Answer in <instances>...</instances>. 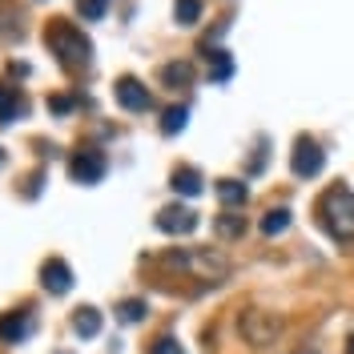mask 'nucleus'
I'll return each mask as SVG.
<instances>
[{
    "label": "nucleus",
    "instance_id": "nucleus-11",
    "mask_svg": "<svg viewBox=\"0 0 354 354\" xmlns=\"http://www.w3.org/2000/svg\"><path fill=\"white\" fill-rule=\"evenodd\" d=\"M205 68H209V81H214V85H225V81L234 77V57H230L225 48H209V44H205Z\"/></svg>",
    "mask_w": 354,
    "mask_h": 354
},
{
    "label": "nucleus",
    "instance_id": "nucleus-14",
    "mask_svg": "<svg viewBox=\"0 0 354 354\" xmlns=\"http://www.w3.org/2000/svg\"><path fill=\"white\" fill-rule=\"evenodd\" d=\"M161 81L169 88H185L194 81V65H189V61H169V65L161 68Z\"/></svg>",
    "mask_w": 354,
    "mask_h": 354
},
{
    "label": "nucleus",
    "instance_id": "nucleus-13",
    "mask_svg": "<svg viewBox=\"0 0 354 354\" xmlns=\"http://www.w3.org/2000/svg\"><path fill=\"white\" fill-rule=\"evenodd\" d=\"M73 330L81 334V338H97V334H101V310L81 306L73 314Z\"/></svg>",
    "mask_w": 354,
    "mask_h": 354
},
{
    "label": "nucleus",
    "instance_id": "nucleus-7",
    "mask_svg": "<svg viewBox=\"0 0 354 354\" xmlns=\"http://www.w3.org/2000/svg\"><path fill=\"white\" fill-rule=\"evenodd\" d=\"M157 230L161 234H194L198 230V214L189 205H165L157 214Z\"/></svg>",
    "mask_w": 354,
    "mask_h": 354
},
{
    "label": "nucleus",
    "instance_id": "nucleus-1",
    "mask_svg": "<svg viewBox=\"0 0 354 354\" xmlns=\"http://www.w3.org/2000/svg\"><path fill=\"white\" fill-rule=\"evenodd\" d=\"M318 218L326 225V234L338 242H351L354 238V194L351 185H330L322 201H318Z\"/></svg>",
    "mask_w": 354,
    "mask_h": 354
},
{
    "label": "nucleus",
    "instance_id": "nucleus-9",
    "mask_svg": "<svg viewBox=\"0 0 354 354\" xmlns=\"http://www.w3.org/2000/svg\"><path fill=\"white\" fill-rule=\"evenodd\" d=\"M41 286L48 290V294H68V290H73V270H68V262L48 258V262L41 266Z\"/></svg>",
    "mask_w": 354,
    "mask_h": 354
},
{
    "label": "nucleus",
    "instance_id": "nucleus-17",
    "mask_svg": "<svg viewBox=\"0 0 354 354\" xmlns=\"http://www.w3.org/2000/svg\"><path fill=\"white\" fill-rule=\"evenodd\" d=\"M290 230V209H270L262 218V234L266 238H278V234H286Z\"/></svg>",
    "mask_w": 354,
    "mask_h": 354
},
{
    "label": "nucleus",
    "instance_id": "nucleus-19",
    "mask_svg": "<svg viewBox=\"0 0 354 354\" xmlns=\"http://www.w3.org/2000/svg\"><path fill=\"white\" fill-rule=\"evenodd\" d=\"M185 121H189V109L185 105H174V109H165V117H161V133L174 137V133L185 129Z\"/></svg>",
    "mask_w": 354,
    "mask_h": 354
},
{
    "label": "nucleus",
    "instance_id": "nucleus-4",
    "mask_svg": "<svg viewBox=\"0 0 354 354\" xmlns=\"http://www.w3.org/2000/svg\"><path fill=\"white\" fill-rule=\"evenodd\" d=\"M68 177L81 181V185H97L105 177V153L101 149H81V153L68 157Z\"/></svg>",
    "mask_w": 354,
    "mask_h": 354
},
{
    "label": "nucleus",
    "instance_id": "nucleus-24",
    "mask_svg": "<svg viewBox=\"0 0 354 354\" xmlns=\"http://www.w3.org/2000/svg\"><path fill=\"white\" fill-rule=\"evenodd\" d=\"M73 105H77L73 97H48V109H53V113H68Z\"/></svg>",
    "mask_w": 354,
    "mask_h": 354
},
{
    "label": "nucleus",
    "instance_id": "nucleus-27",
    "mask_svg": "<svg viewBox=\"0 0 354 354\" xmlns=\"http://www.w3.org/2000/svg\"><path fill=\"white\" fill-rule=\"evenodd\" d=\"M57 354H68V351H57Z\"/></svg>",
    "mask_w": 354,
    "mask_h": 354
},
{
    "label": "nucleus",
    "instance_id": "nucleus-21",
    "mask_svg": "<svg viewBox=\"0 0 354 354\" xmlns=\"http://www.w3.org/2000/svg\"><path fill=\"white\" fill-rule=\"evenodd\" d=\"M145 314H149V306H145L141 298H129V302H121V306H117V318H121V322H141Z\"/></svg>",
    "mask_w": 354,
    "mask_h": 354
},
{
    "label": "nucleus",
    "instance_id": "nucleus-6",
    "mask_svg": "<svg viewBox=\"0 0 354 354\" xmlns=\"http://www.w3.org/2000/svg\"><path fill=\"white\" fill-rule=\"evenodd\" d=\"M169 262L177 266H194L201 278H214V282H221L225 274H230V262L221 258V254H209V250H198V254H189V258H181V254H174Z\"/></svg>",
    "mask_w": 354,
    "mask_h": 354
},
{
    "label": "nucleus",
    "instance_id": "nucleus-22",
    "mask_svg": "<svg viewBox=\"0 0 354 354\" xmlns=\"http://www.w3.org/2000/svg\"><path fill=\"white\" fill-rule=\"evenodd\" d=\"M105 4H109V0H77V8H81L85 21H101V17H105Z\"/></svg>",
    "mask_w": 354,
    "mask_h": 354
},
{
    "label": "nucleus",
    "instance_id": "nucleus-3",
    "mask_svg": "<svg viewBox=\"0 0 354 354\" xmlns=\"http://www.w3.org/2000/svg\"><path fill=\"white\" fill-rule=\"evenodd\" d=\"M242 334L250 346H270L282 334V318H274L270 310H250L242 318Z\"/></svg>",
    "mask_w": 354,
    "mask_h": 354
},
{
    "label": "nucleus",
    "instance_id": "nucleus-5",
    "mask_svg": "<svg viewBox=\"0 0 354 354\" xmlns=\"http://www.w3.org/2000/svg\"><path fill=\"white\" fill-rule=\"evenodd\" d=\"M322 165H326V153L318 149V141L298 137L294 157H290V169H294V177H318V174H322Z\"/></svg>",
    "mask_w": 354,
    "mask_h": 354
},
{
    "label": "nucleus",
    "instance_id": "nucleus-16",
    "mask_svg": "<svg viewBox=\"0 0 354 354\" xmlns=\"http://www.w3.org/2000/svg\"><path fill=\"white\" fill-rule=\"evenodd\" d=\"M174 21L181 28H194L201 21V0H174Z\"/></svg>",
    "mask_w": 354,
    "mask_h": 354
},
{
    "label": "nucleus",
    "instance_id": "nucleus-23",
    "mask_svg": "<svg viewBox=\"0 0 354 354\" xmlns=\"http://www.w3.org/2000/svg\"><path fill=\"white\" fill-rule=\"evenodd\" d=\"M149 354H185V351L177 346L174 338H157V342H153V351H149Z\"/></svg>",
    "mask_w": 354,
    "mask_h": 354
},
{
    "label": "nucleus",
    "instance_id": "nucleus-18",
    "mask_svg": "<svg viewBox=\"0 0 354 354\" xmlns=\"http://www.w3.org/2000/svg\"><path fill=\"white\" fill-rule=\"evenodd\" d=\"M21 113H24V101L8 85H0V121H12V117H21Z\"/></svg>",
    "mask_w": 354,
    "mask_h": 354
},
{
    "label": "nucleus",
    "instance_id": "nucleus-10",
    "mask_svg": "<svg viewBox=\"0 0 354 354\" xmlns=\"http://www.w3.org/2000/svg\"><path fill=\"white\" fill-rule=\"evenodd\" d=\"M32 334V314L28 310H12V314H4L0 318V342H8V346H17Z\"/></svg>",
    "mask_w": 354,
    "mask_h": 354
},
{
    "label": "nucleus",
    "instance_id": "nucleus-20",
    "mask_svg": "<svg viewBox=\"0 0 354 354\" xmlns=\"http://www.w3.org/2000/svg\"><path fill=\"white\" fill-rule=\"evenodd\" d=\"M218 234L221 238H242L245 234V218L242 214H221L218 218Z\"/></svg>",
    "mask_w": 354,
    "mask_h": 354
},
{
    "label": "nucleus",
    "instance_id": "nucleus-8",
    "mask_svg": "<svg viewBox=\"0 0 354 354\" xmlns=\"http://www.w3.org/2000/svg\"><path fill=\"white\" fill-rule=\"evenodd\" d=\"M117 101H121V109H129V113H145L153 105L149 88L141 85L137 77H121V81H117Z\"/></svg>",
    "mask_w": 354,
    "mask_h": 354
},
{
    "label": "nucleus",
    "instance_id": "nucleus-26",
    "mask_svg": "<svg viewBox=\"0 0 354 354\" xmlns=\"http://www.w3.org/2000/svg\"><path fill=\"white\" fill-rule=\"evenodd\" d=\"M0 165H4V149H0Z\"/></svg>",
    "mask_w": 354,
    "mask_h": 354
},
{
    "label": "nucleus",
    "instance_id": "nucleus-2",
    "mask_svg": "<svg viewBox=\"0 0 354 354\" xmlns=\"http://www.w3.org/2000/svg\"><path fill=\"white\" fill-rule=\"evenodd\" d=\"M44 44L57 53V61L65 68H85L88 65V53H93V44L81 37V28L77 24H53L48 32H44Z\"/></svg>",
    "mask_w": 354,
    "mask_h": 354
},
{
    "label": "nucleus",
    "instance_id": "nucleus-15",
    "mask_svg": "<svg viewBox=\"0 0 354 354\" xmlns=\"http://www.w3.org/2000/svg\"><path fill=\"white\" fill-rule=\"evenodd\" d=\"M218 198H221V205H245V198H250V189H245V181H234V177H221V181H218Z\"/></svg>",
    "mask_w": 354,
    "mask_h": 354
},
{
    "label": "nucleus",
    "instance_id": "nucleus-25",
    "mask_svg": "<svg viewBox=\"0 0 354 354\" xmlns=\"http://www.w3.org/2000/svg\"><path fill=\"white\" fill-rule=\"evenodd\" d=\"M346 354H354V334H351V338H346Z\"/></svg>",
    "mask_w": 354,
    "mask_h": 354
},
{
    "label": "nucleus",
    "instance_id": "nucleus-12",
    "mask_svg": "<svg viewBox=\"0 0 354 354\" xmlns=\"http://www.w3.org/2000/svg\"><path fill=\"white\" fill-rule=\"evenodd\" d=\"M169 185H174L177 194H185V198H198L201 189H205V185H201V174L198 169H189V165L174 169V181H169Z\"/></svg>",
    "mask_w": 354,
    "mask_h": 354
}]
</instances>
